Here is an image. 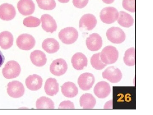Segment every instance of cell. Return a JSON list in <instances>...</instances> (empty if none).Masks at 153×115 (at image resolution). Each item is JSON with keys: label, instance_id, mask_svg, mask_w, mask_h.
<instances>
[{"label": "cell", "instance_id": "obj_35", "mask_svg": "<svg viewBox=\"0 0 153 115\" xmlns=\"http://www.w3.org/2000/svg\"><path fill=\"white\" fill-rule=\"evenodd\" d=\"M103 2L107 4H111L114 2V0H102Z\"/></svg>", "mask_w": 153, "mask_h": 115}, {"label": "cell", "instance_id": "obj_1", "mask_svg": "<svg viewBox=\"0 0 153 115\" xmlns=\"http://www.w3.org/2000/svg\"><path fill=\"white\" fill-rule=\"evenodd\" d=\"M100 59L106 64H113L117 61L119 52L116 48L112 46L104 47L100 52Z\"/></svg>", "mask_w": 153, "mask_h": 115}, {"label": "cell", "instance_id": "obj_9", "mask_svg": "<svg viewBox=\"0 0 153 115\" xmlns=\"http://www.w3.org/2000/svg\"><path fill=\"white\" fill-rule=\"evenodd\" d=\"M68 65L66 60L63 58H58L53 60L50 66V71L52 74L60 76L66 73Z\"/></svg>", "mask_w": 153, "mask_h": 115}, {"label": "cell", "instance_id": "obj_32", "mask_svg": "<svg viewBox=\"0 0 153 115\" xmlns=\"http://www.w3.org/2000/svg\"><path fill=\"white\" fill-rule=\"evenodd\" d=\"M89 0H73V4L74 7L82 9L87 5Z\"/></svg>", "mask_w": 153, "mask_h": 115}, {"label": "cell", "instance_id": "obj_3", "mask_svg": "<svg viewBox=\"0 0 153 115\" xmlns=\"http://www.w3.org/2000/svg\"><path fill=\"white\" fill-rule=\"evenodd\" d=\"M58 36L63 44H72L78 38V31L73 27H68L60 30Z\"/></svg>", "mask_w": 153, "mask_h": 115}, {"label": "cell", "instance_id": "obj_18", "mask_svg": "<svg viewBox=\"0 0 153 115\" xmlns=\"http://www.w3.org/2000/svg\"><path fill=\"white\" fill-rule=\"evenodd\" d=\"M71 61L73 67L76 70H82L84 67L87 66V58L81 52H77L74 54L71 58Z\"/></svg>", "mask_w": 153, "mask_h": 115}, {"label": "cell", "instance_id": "obj_24", "mask_svg": "<svg viewBox=\"0 0 153 115\" xmlns=\"http://www.w3.org/2000/svg\"><path fill=\"white\" fill-rule=\"evenodd\" d=\"M96 103V99L91 94H84L79 99L80 106L83 109L93 108L95 107Z\"/></svg>", "mask_w": 153, "mask_h": 115}, {"label": "cell", "instance_id": "obj_27", "mask_svg": "<svg viewBox=\"0 0 153 115\" xmlns=\"http://www.w3.org/2000/svg\"><path fill=\"white\" fill-rule=\"evenodd\" d=\"M123 60L127 66H132L135 65V49L134 47L129 48L126 51Z\"/></svg>", "mask_w": 153, "mask_h": 115}, {"label": "cell", "instance_id": "obj_6", "mask_svg": "<svg viewBox=\"0 0 153 115\" xmlns=\"http://www.w3.org/2000/svg\"><path fill=\"white\" fill-rule=\"evenodd\" d=\"M7 92L11 97L19 98L25 94V87L20 81H13L8 84Z\"/></svg>", "mask_w": 153, "mask_h": 115}, {"label": "cell", "instance_id": "obj_11", "mask_svg": "<svg viewBox=\"0 0 153 115\" xmlns=\"http://www.w3.org/2000/svg\"><path fill=\"white\" fill-rule=\"evenodd\" d=\"M16 15V9L12 4L4 3L0 6V19L4 21L13 20Z\"/></svg>", "mask_w": 153, "mask_h": 115}, {"label": "cell", "instance_id": "obj_16", "mask_svg": "<svg viewBox=\"0 0 153 115\" xmlns=\"http://www.w3.org/2000/svg\"><path fill=\"white\" fill-rule=\"evenodd\" d=\"M94 92L99 98H105L110 93V86L106 81H100L96 84L94 89Z\"/></svg>", "mask_w": 153, "mask_h": 115}, {"label": "cell", "instance_id": "obj_10", "mask_svg": "<svg viewBox=\"0 0 153 115\" xmlns=\"http://www.w3.org/2000/svg\"><path fill=\"white\" fill-rule=\"evenodd\" d=\"M95 82V78L92 73L85 72L82 73L78 78V85L82 90H89L92 87Z\"/></svg>", "mask_w": 153, "mask_h": 115}, {"label": "cell", "instance_id": "obj_14", "mask_svg": "<svg viewBox=\"0 0 153 115\" xmlns=\"http://www.w3.org/2000/svg\"><path fill=\"white\" fill-rule=\"evenodd\" d=\"M17 8L23 16H30L35 12V4L33 0H20L17 4Z\"/></svg>", "mask_w": 153, "mask_h": 115}, {"label": "cell", "instance_id": "obj_17", "mask_svg": "<svg viewBox=\"0 0 153 115\" xmlns=\"http://www.w3.org/2000/svg\"><path fill=\"white\" fill-rule=\"evenodd\" d=\"M43 84V79L38 75H29L26 79V85L28 89L32 91L40 89Z\"/></svg>", "mask_w": 153, "mask_h": 115}, {"label": "cell", "instance_id": "obj_29", "mask_svg": "<svg viewBox=\"0 0 153 115\" xmlns=\"http://www.w3.org/2000/svg\"><path fill=\"white\" fill-rule=\"evenodd\" d=\"M39 8L44 10H52L56 7L55 0H36Z\"/></svg>", "mask_w": 153, "mask_h": 115}, {"label": "cell", "instance_id": "obj_7", "mask_svg": "<svg viewBox=\"0 0 153 115\" xmlns=\"http://www.w3.org/2000/svg\"><path fill=\"white\" fill-rule=\"evenodd\" d=\"M36 41L32 35L23 34L17 38L16 44L20 49L24 50H30L35 47Z\"/></svg>", "mask_w": 153, "mask_h": 115}, {"label": "cell", "instance_id": "obj_19", "mask_svg": "<svg viewBox=\"0 0 153 115\" xmlns=\"http://www.w3.org/2000/svg\"><path fill=\"white\" fill-rule=\"evenodd\" d=\"M30 58L33 64L37 66H44L47 63L46 54L40 50H35L31 52Z\"/></svg>", "mask_w": 153, "mask_h": 115}, {"label": "cell", "instance_id": "obj_15", "mask_svg": "<svg viewBox=\"0 0 153 115\" xmlns=\"http://www.w3.org/2000/svg\"><path fill=\"white\" fill-rule=\"evenodd\" d=\"M40 20L42 22V28L47 33H52L57 30V26L56 21L49 14L42 15Z\"/></svg>", "mask_w": 153, "mask_h": 115}, {"label": "cell", "instance_id": "obj_33", "mask_svg": "<svg viewBox=\"0 0 153 115\" xmlns=\"http://www.w3.org/2000/svg\"><path fill=\"white\" fill-rule=\"evenodd\" d=\"M59 109H74L75 108L74 103L70 101H65L60 103L59 105Z\"/></svg>", "mask_w": 153, "mask_h": 115}, {"label": "cell", "instance_id": "obj_25", "mask_svg": "<svg viewBox=\"0 0 153 115\" xmlns=\"http://www.w3.org/2000/svg\"><path fill=\"white\" fill-rule=\"evenodd\" d=\"M117 20L118 23L124 28H130L133 25L134 23L133 17L124 11H120L119 13Z\"/></svg>", "mask_w": 153, "mask_h": 115}, {"label": "cell", "instance_id": "obj_20", "mask_svg": "<svg viewBox=\"0 0 153 115\" xmlns=\"http://www.w3.org/2000/svg\"><path fill=\"white\" fill-rule=\"evenodd\" d=\"M42 48L49 54L57 52L60 48L59 42L53 38H48L45 39L42 43Z\"/></svg>", "mask_w": 153, "mask_h": 115}, {"label": "cell", "instance_id": "obj_36", "mask_svg": "<svg viewBox=\"0 0 153 115\" xmlns=\"http://www.w3.org/2000/svg\"><path fill=\"white\" fill-rule=\"evenodd\" d=\"M58 1L60 2V3H63V4H64V3H67L70 0H58Z\"/></svg>", "mask_w": 153, "mask_h": 115}, {"label": "cell", "instance_id": "obj_8", "mask_svg": "<svg viewBox=\"0 0 153 115\" xmlns=\"http://www.w3.org/2000/svg\"><path fill=\"white\" fill-rule=\"evenodd\" d=\"M104 79L109 81L112 83H117L122 78V73L119 69L114 66H109L102 73Z\"/></svg>", "mask_w": 153, "mask_h": 115}, {"label": "cell", "instance_id": "obj_23", "mask_svg": "<svg viewBox=\"0 0 153 115\" xmlns=\"http://www.w3.org/2000/svg\"><path fill=\"white\" fill-rule=\"evenodd\" d=\"M44 88L47 95L49 96H53L57 94L59 91V84L57 80L50 78L46 81Z\"/></svg>", "mask_w": 153, "mask_h": 115}, {"label": "cell", "instance_id": "obj_4", "mask_svg": "<svg viewBox=\"0 0 153 115\" xmlns=\"http://www.w3.org/2000/svg\"><path fill=\"white\" fill-rule=\"evenodd\" d=\"M119 12L117 9L114 7H106L102 9L100 14L102 22L105 24H111L117 20Z\"/></svg>", "mask_w": 153, "mask_h": 115}, {"label": "cell", "instance_id": "obj_21", "mask_svg": "<svg viewBox=\"0 0 153 115\" xmlns=\"http://www.w3.org/2000/svg\"><path fill=\"white\" fill-rule=\"evenodd\" d=\"M13 36L10 32L4 31L0 33V47L2 49H10L13 46Z\"/></svg>", "mask_w": 153, "mask_h": 115}, {"label": "cell", "instance_id": "obj_31", "mask_svg": "<svg viewBox=\"0 0 153 115\" xmlns=\"http://www.w3.org/2000/svg\"><path fill=\"white\" fill-rule=\"evenodd\" d=\"M122 5L126 10L131 13L135 12V0H123Z\"/></svg>", "mask_w": 153, "mask_h": 115}, {"label": "cell", "instance_id": "obj_12", "mask_svg": "<svg viewBox=\"0 0 153 115\" xmlns=\"http://www.w3.org/2000/svg\"><path fill=\"white\" fill-rule=\"evenodd\" d=\"M97 20L95 16L91 14L83 15L79 22V28L82 30H91L95 28Z\"/></svg>", "mask_w": 153, "mask_h": 115}, {"label": "cell", "instance_id": "obj_13", "mask_svg": "<svg viewBox=\"0 0 153 115\" xmlns=\"http://www.w3.org/2000/svg\"><path fill=\"white\" fill-rule=\"evenodd\" d=\"M85 43L88 49L90 51H98L102 47V38L97 33H93L88 37Z\"/></svg>", "mask_w": 153, "mask_h": 115}, {"label": "cell", "instance_id": "obj_26", "mask_svg": "<svg viewBox=\"0 0 153 115\" xmlns=\"http://www.w3.org/2000/svg\"><path fill=\"white\" fill-rule=\"evenodd\" d=\"M37 109H54L55 104L51 99L46 96H42L38 99L36 102Z\"/></svg>", "mask_w": 153, "mask_h": 115}, {"label": "cell", "instance_id": "obj_5", "mask_svg": "<svg viewBox=\"0 0 153 115\" xmlns=\"http://www.w3.org/2000/svg\"><path fill=\"white\" fill-rule=\"evenodd\" d=\"M106 36L108 39L114 44H121L125 40L126 36L123 30L118 27H112L107 30Z\"/></svg>", "mask_w": 153, "mask_h": 115}, {"label": "cell", "instance_id": "obj_30", "mask_svg": "<svg viewBox=\"0 0 153 115\" xmlns=\"http://www.w3.org/2000/svg\"><path fill=\"white\" fill-rule=\"evenodd\" d=\"M41 22V20L38 18L30 16L24 19L23 24L28 28H36L40 25Z\"/></svg>", "mask_w": 153, "mask_h": 115}, {"label": "cell", "instance_id": "obj_22", "mask_svg": "<svg viewBox=\"0 0 153 115\" xmlns=\"http://www.w3.org/2000/svg\"><path fill=\"white\" fill-rule=\"evenodd\" d=\"M61 87L62 93L66 97L74 98L78 94V88L74 83L66 82L63 84Z\"/></svg>", "mask_w": 153, "mask_h": 115}, {"label": "cell", "instance_id": "obj_28", "mask_svg": "<svg viewBox=\"0 0 153 115\" xmlns=\"http://www.w3.org/2000/svg\"><path fill=\"white\" fill-rule=\"evenodd\" d=\"M100 52L94 54L91 58V66L97 70L103 69L107 64L102 62L100 57Z\"/></svg>", "mask_w": 153, "mask_h": 115}, {"label": "cell", "instance_id": "obj_2", "mask_svg": "<svg viewBox=\"0 0 153 115\" xmlns=\"http://www.w3.org/2000/svg\"><path fill=\"white\" fill-rule=\"evenodd\" d=\"M21 72V66L17 61L13 60L8 61L2 69L3 76L8 79L16 78Z\"/></svg>", "mask_w": 153, "mask_h": 115}, {"label": "cell", "instance_id": "obj_34", "mask_svg": "<svg viewBox=\"0 0 153 115\" xmlns=\"http://www.w3.org/2000/svg\"><path fill=\"white\" fill-rule=\"evenodd\" d=\"M5 57L2 52L0 51V67L2 66L4 62Z\"/></svg>", "mask_w": 153, "mask_h": 115}]
</instances>
